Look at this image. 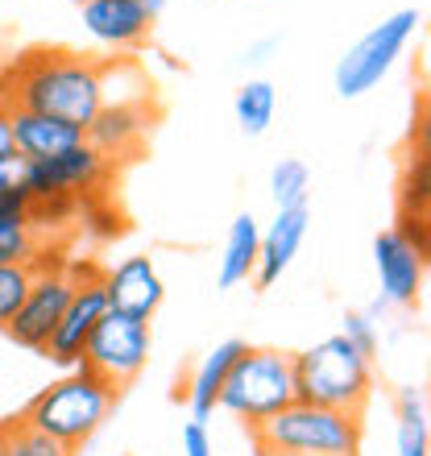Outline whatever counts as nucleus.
<instances>
[{"label":"nucleus","instance_id":"f257e3e1","mask_svg":"<svg viewBox=\"0 0 431 456\" xmlns=\"http://www.w3.org/2000/svg\"><path fill=\"white\" fill-rule=\"evenodd\" d=\"M0 92L9 109H29L87 129L104 109V67L75 50H29L17 62H4Z\"/></svg>","mask_w":431,"mask_h":456},{"label":"nucleus","instance_id":"f03ea898","mask_svg":"<svg viewBox=\"0 0 431 456\" xmlns=\"http://www.w3.org/2000/svg\"><path fill=\"white\" fill-rule=\"evenodd\" d=\"M290 370H295V403L312 407L361 415L373 390V361L357 353L340 332L303 353H290Z\"/></svg>","mask_w":431,"mask_h":456},{"label":"nucleus","instance_id":"7ed1b4c3","mask_svg":"<svg viewBox=\"0 0 431 456\" xmlns=\"http://www.w3.org/2000/svg\"><path fill=\"white\" fill-rule=\"evenodd\" d=\"M117 395L120 390L100 382L96 373H87L75 365L67 378L50 382L46 390L21 411V423H29L34 432L50 436V440H59V444H67L75 452V448H84L87 440L100 432V423L112 415Z\"/></svg>","mask_w":431,"mask_h":456},{"label":"nucleus","instance_id":"20e7f679","mask_svg":"<svg viewBox=\"0 0 431 456\" xmlns=\"http://www.w3.org/2000/svg\"><path fill=\"white\" fill-rule=\"evenodd\" d=\"M253 444L262 456H357L361 415L290 403L253 428Z\"/></svg>","mask_w":431,"mask_h":456},{"label":"nucleus","instance_id":"39448f33","mask_svg":"<svg viewBox=\"0 0 431 456\" xmlns=\"http://www.w3.org/2000/svg\"><path fill=\"white\" fill-rule=\"evenodd\" d=\"M295 403V370H290V353L282 348H249L232 361L216 407L232 411L237 419L249 423V432L270 415Z\"/></svg>","mask_w":431,"mask_h":456},{"label":"nucleus","instance_id":"423d86ee","mask_svg":"<svg viewBox=\"0 0 431 456\" xmlns=\"http://www.w3.org/2000/svg\"><path fill=\"white\" fill-rule=\"evenodd\" d=\"M419 9H398L390 12L382 25H373L370 34L361 37L357 46L345 50V59L336 62V92L345 100H357L365 92L382 84L390 67L398 62V54L407 50V42L419 29Z\"/></svg>","mask_w":431,"mask_h":456},{"label":"nucleus","instance_id":"0eeeda50","mask_svg":"<svg viewBox=\"0 0 431 456\" xmlns=\"http://www.w3.org/2000/svg\"><path fill=\"white\" fill-rule=\"evenodd\" d=\"M150 348H154L150 320L120 315V312L108 307V315L96 324V332L87 337L84 357H79V370L96 373L100 382H108L112 390H125V386L150 365Z\"/></svg>","mask_w":431,"mask_h":456},{"label":"nucleus","instance_id":"6e6552de","mask_svg":"<svg viewBox=\"0 0 431 456\" xmlns=\"http://www.w3.org/2000/svg\"><path fill=\"white\" fill-rule=\"evenodd\" d=\"M71 290H75V265L67 262V257L46 262V253H37L29 295H25V303L17 307V315L4 324V332L21 348H29V353H46L50 332H54V324L62 320V307L71 299Z\"/></svg>","mask_w":431,"mask_h":456},{"label":"nucleus","instance_id":"1a4fd4ad","mask_svg":"<svg viewBox=\"0 0 431 456\" xmlns=\"http://www.w3.org/2000/svg\"><path fill=\"white\" fill-rule=\"evenodd\" d=\"M112 162H108L100 150H92L87 142L71 145L54 158H42V162H29L25 167V191L29 200H75L84 204L87 195H96L108 179H112Z\"/></svg>","mask_w":431,"mask_h":456},{"label":"nucleus","instance_id":"9d476101","mask_svg":"<svg viewBox=\"0 0 431 456\" xmlns=\"http://www.w3.org/2000/svg\"><path fill=\"white\" fill-rule=\"evenodd\" d=\"M71 265H75V290L67 299V307H62V320L50 332L46 353H42V357H50L54 365H67V370L79 365L87 337L96 332V324L108 315V295H104V282H100V270L92 262H71Z\"/></svg>","mask_w":431,"mask_h":456},{"label":"nucleus","instance_id":"9b49d317","mask_svg":"<svg viewBox=\"0 0 431 456\" xmlns=\"http://www.w3.org/2000/svg\"><path fill=\"white\" fill-rule=\"evenodd\" d=\"M100 282H104L108 307L120 315H137V320H150L167 299V282L158 274L154 257H145V253L120 257L117 265L100 270Z\"/></svg>","mask_w":431,"mask_h":456},{"label":"nucleus","instance_id":"f8f14e48","mask_svg":"<svg viewBox=\"0 0 431 456\" xmlns=\"http://www.w3.org/2000/svg\"><path fill=\"white\" fill-rule=\"evenodd\" d=\"M373 265H378V282H382V299L411 307L423 290V270H427V253H419L411 240H403L394 228L378 232L373 240Z\"/></svg>","mask_w":431,"mask_h":456},{"label":"nucleus","instance_id":"ddd939ff","mask_svg":"<svg viewBox=\"0 0 431 456\" xmlns=\"http://www.w3.org/2000/svg\"><path fill=\"white\" fill-rule=\"evenodd\" d=\"M145 133H150V112H145L142 100H117V104H104L92 117V125L84 129V142L117 167V162L142 150Z\"/></svg>","mask_w":431,"mask_h":456},{"label":"nucleus","instance_id":"4468645a","mask_svg":"<svg viewBox=\"0 0 431 456\" xmlns=\"http://www.w3.org/2000/svg\"><path fill=\"white\" fill-rule=\"evenodd\" d=\"M154 17L137 0H87L84 4V29L92 42L108 50H133L150 37Z\"/></svg>","mask_w":431,"mask_h":456},{"label":"nucleus","instance_id":"2eb2a0df","mask_svg":"<svg viewBox=\"0 0 431 456\" xmlns=\"http://www.w3.org/2000/svg\"><path fill=\"white\" fill-rule=\"evenodd\" d=\"M307 208H282L274 216V224L262 232V245H257V270H253V282L257 287H274L278 278L287 274V265L295 262L303 237H307Z\"/></svg>","mask_w":431,"mask_h":456},{"label":"nucleus","instance_id":"dca6fc26","mask_svg":"<svg viewBox=\"0 0 431 456\" xmlns=\"http://www.w3.org/2000/svg\"><path fill=\"white\" fill-rule=\"evenodd\" d=\"M9 125H12V150L25 162H42V158H54L84 142V129H75L67 120L42 117V112H29V109H9Z\"/></svg>","mask_w":431,"mask_h":456},{"label":"nucleus","instance_id":"f3484780","mask_svg":"<svg viewBox=\"0 0 431 456\" xmlns=\"http://www.w3.org/2000/svg\"><path fill=\"white\" fill-rule=\"evenodd\" d=\"M29 212H34V200L25 187L0 195V265H34L37 253L46 249Z\"/></svg>","mask_w":431,"mask_h":456},{"label":"nucleus","instance_id":"a211bd4d","mask_svg":"<svg viewBox=\"0 0 431 456\" xmlns=\"http://www.w3.org/2000/svg\"><path fill=\"white\" fill-rule=\"evenodd\" d=\"M245 353V340H220V345L199 361V370H195L191 386H187V407H191L195 419H207L216 411V398H220V386H224L228 370H232V361Z\"/></svg>","mask_w":431,"mask_h":456},{"label":"nucleus","instance_id":"6ab92c4d","mask_svg":"<svg viewBox=\"0 0 431 456\" xmlns=\"http://www.w3.org/2000/svg\"><path fill=\"white\" fill-rule=\"evenodd\" d=\"M257 245H262V228L249 212H240L228 228V240H224V257H220V290H232L240 282H249L253 270H257Z\"/></svg>","mask_w":431,"mask_h":456},{"label":"nucleus","instance_id":"aec40b11","mask_svg":"<svg viewBox=\"0 0 431 456\" xmlns=\"http://www.w3.org/2000/svg\"><path fill=\"white\" fill-rule=\"evenodd\" d=\"M398 456H431L427 398L419 386H407L398 395Z\"/></svg>","mask_w":431,"mask_h":456},{"label":"nucleus","instance_id":"412c9836","mask_svg":"<svg viewBox=\"0 0 431 456\" xmlns=\"http://www.w3.org/2000/svg\"><path fill=\"white\" fill-rule=\"evenodd\" d=\"M274 84L270 79H249V84L237 92V100H232V112H237V125L249 137H262L265 129H270V120H274Z\"/></svg>","mask_w":431,"mask_h":456},{"label":"nucleus","instance_id":"4be33fe9","mask_svg":"<svg viewBox=\"0 0 431 456\" xmlns=\"http://www.w3.org/2000/svg\"><path fill=\"white\" fill-rule=\"evenodd\" d=\"M307 191H312V170L299 158H282L270 170V195H274V208H307Z\"/></svg>","mask_w":431,"mask_h":456},{"label":"nucleus","instance_id":"5701e85b","mask_svg":"<svg viewBox=\"0 0 431 456\" xmlns=\"http://www.w3.org/2000/svg\"><path fill=\"white\" fill-rule=\"evenodd\" d=\"M0 452L4 456H75L67 444H59V440L34 432L29 423H21V415L0 423Z\"/></svg>","mask_w":431,"mask_h":456},{"label":"nucleus","instance_id":"b1692460","mask_svg":"<svg viewBox=\"0 0 431 456\" xmlns=\"http://www.w3.org/2000/svg\"><path fill=\"white\" fill-rule=\"evenodd\" d=\"M427 200H431V179H427V142H419L407 158V170H403V195L398 204L403 212L398 216H427Z\"/></svg>","mask_w":431,"mask_h":456},{"label":"nucleus","instance_id":"393cba45","mask_svg":"<svg viewBox=\"0 0 431 456\" xmlns=\"http://www.w3.org/2000/svg\"><path fill=\"white\" fill-rule=\"evenodd\" d=\"M29 282H34V265H0V328L17 315L29 295Z\"/></svg>","mask_w":431,"mask_h":456},{"label":"nucleus","instance_id":"a878e982","mask_svg":"<svg viewBox=\"0 0 431 456\" xmlns=\"http://www.w3.org/2000/svg\"><path fill=\"white\" fill-rule=\"evenodd\" d=\"M340 337L357 348V353H365L370 361L378 357V320H370L365 312H345V328H340Z\"/></svg>","mask_w":431,"mask_h":456},{"label":"nucleus","instance_id":"bb28decb","mask_svg":"<svg viewBox=\"0 0 431 456\" xmlns=\"http://www.w3.org/2000/svg\"><path fill=\"white\" fill-rule=\"evenodd\" d=\"M183 456H216L204 419H191L187 428H183Z\"/></svg>","mask_w":431,"mask_h":456},{"label":"nucleus","instance_id":"cd10ccee","mask_svg":"<svg viewBox=\"0 0 431 456\" xmlns=\"http://www.w3.org/2000/svg\"><path fill=\"white\" fill-rule=\"evenodd\" d=\"M25 162L21 154H12V158H0V195H9V191H21L25 187Z\"/></svg>","mask_w":431,"mask_h":456},{"label":"nucleus","instance_id":"c85d7f7f","mask_svg":"<svg viewBox=\"0 0 431 456\" xmlns=\"http://www.w3.org/2000/svg\"><path fill=\"white\" fill-rule=\"evenodd\" d=\"M394 232L403 240H411L419 253H427V216H398Z\"/></svg>","mask_w":431,"mask_h":456},{"label":"nucleus","instance_id":"c756f323","mask_svg":"<svg viewBox=\"0 0 431 456\" xmlns=\"http://www.w3.org/2000/svg\"><path fill=\"white\" fill-rule=\"evenodd\" d=\"M12 125H9V104L0 100V158H12Z\"/></svg>","mask_w":431,"mask_h":456},{"label":"nucleus","instance_id":"7c9ffc66","mask_svg":"<svg viewBox=\"0 0 431 456\" xmlns=\"http://www.w3.org/2000/svg\"><path fill=\"white\" fill-rule=\"evenodd\" d=\"M137 4H142V9L150 12V17H158V12L167 9V0H137Z\"/></svg>","mask_w":431,"mask_h":456},{"label":"nucleus","instance_id":"2f4dec72","mask_svg":"<svg viewBox=\"0 0 431 456\" xmlns=\"http://www.w3.org/2000/svg\"><path fill=\"white\" fill-rule=\"evenodd\" d=\"M71 4H79V9H84V4H87V0H71Z\"/></svg>","mask_w":431,"mask_h":456},{"label":"nucleus","instance_id":"473e14b6","mask_svg":"<svg viewBox=\"0 0 431 456\" xmlns=\"http://www.w3.org/2000/svg\"><path fill=\"white\" fill-rule=\"evenodd\" d=\"M0 71H4V54H0Z\"/></svg>","mask_w":431,"mask_h":456},{"label":"nucleus","instance_id":"72a5a7b5","mask_svg":"<svg viewBox=\"0 0 431 456\" xmlns=\"http://www.w3.org/2000/svg\"><path fill=\"white\" fill-rule=\"evenodd\" d=\"M0 456H4V452H0Z\"/></svg>","mask_w":431,"mask_h":456}]
</instances>
